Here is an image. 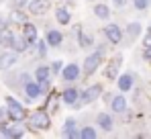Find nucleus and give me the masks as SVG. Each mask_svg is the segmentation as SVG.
I'll return each instance as SVG.
<instances>
[{
    "mask_svg": "<svg viewBox=\"0 0 151 139\" xmlns=\"http://www.w3.org/2000/svg\"><path fill=\"white\" fill-rule=\"evenodd\" d=\"M21 80H23V82H25V84H27V82L31 80V76H29V74H23V76H21Z\"/></svg>",
    "mask_w": 151,
    "mask_h": 139,
    "instance_id": "nucleus-35",
    "label": "nucleus"
},
{
    "mask_svg": "<svg viewBox=\"0 0 151 139\" xmlns=\"http://www.w3.org/2000/svg\"><path fill=\"white\" fill-rule=\"evenodd\" d=\"M143 57H145L147 62H151V45H149V47H145V53H143Z\"/></svg>",
    "mask_w": 151,
    "mask_h": 139,
    "instance_id": "nucleus-31",
    "label": "nucleus"
},
{
    "mask_svg": "<svg viewBox=\"0 0 151 139\" xmlns=\"http://www.w3.org/2000/svg\"><path fill=\"white\" fill-rule=\"evenodd\" d=\"M45 41H47V45L57 47V45H61L63 35H61L59 31H55V29H49V31H47V35H45Z\"/></svg>",
    "mask_w": 151,
    "mask_h": 139,
    "instance_id": "nucleus-10",
    "label": "nucleus"
},
{
    "mask_svg": "<svg viewBox=\"0 0 151 139\" xmlns=\"http://www.w3.org/2000/svg\"><path fill=\"white\" fill-rule=\"evenodd\" d=\"M51 127V119L47 115V111H35L31 117V129H49Z\"/></svg>",
    "mask_w": 151,
    "mask_h": 139,
    "instance_id": "nucleus-2",
    "label": "nucleus"
},
{
    "mask_svg": "<svg viewBox=\"0 0 151 139\" xmlns=\"http://www.w3.org/2000/svg\"><path fill=\"white\" fill-rule=\"evenodd\" d=\"M119 88L127 92V90H131L133 88V76L131 74H125V76H119Z\"/></svg>",
    "mask_w": 151,
    "mask_h": 139,
    "instance_id": "nucleus-16",
    "label": "nucleus"
},
{
    "mask_svg": "<svg viewBox=\"0 0 151 139\" xmlns=\"http://www.w3.org/2000/svg\"><path fill=\"white\" fill-rule=\"evenodd\" d=\"M127 33H129V37H133V39H135V37L141 33V25H139V23H131L129 27H127Z\"/></svg>",
    "mask_w": 151,
    "mask_h": 139,
    "instance_id": "nucleus-21",
    "label": "nucleus"
},
{
    "mask_svg": "<svg viewBox=\"0 0 151 139\" xmlns=\"http://www.w3.org/2000/svg\"><path fill=\"white\" fill-rule=\"evenodd\" d=\"M61 76H63V80H68V82H74L80 78V66L78 64H68L65 68H61Z\"/></svg>",
    "mask_w": 151,
    "mask_h": 139,
    "instance_id": "nucleus-7",
    "label": "nucleus"
},
{
    "mask_svg": "<svg viewBox=\"0 0 151 139\" xmlns=\"http://www.w3.org/2000/svg\"><path fill=\"white\" fill-rule=\"evenodd\" d=\"M17 62H19V55H17L14 51H6V53H2V55H0V68H2V70L12 68Z\"/></svg>",
    "mask_w": 151,
    "mask_h": 139,
    "instance_id": "nucleus-9",
    "label": "nucleus"
},
{
    "mask_svg": "<svg viewBox=\"0 0 151 139\" xmlns=\"http://www.w3.org/2000/svg\"><path fill=\"white\" fill-rule=\"evenodd\" d=\"M12 47H14V51H19V53H23V51H27V47H29V43H27L25 37H12Z\"/></svg>",
    "mask_w": 151,
    "mask_h": 139,
    "instance_id": "nucleus-19",
    "label": "nucleus"
},
{
    "mask_svg": "<svg viewBox=\"0 0 151 139\" xmlns=\"http://www.w3.org/2000/svg\"><path fill=\"white\" fill-rule=\"evenodd\" d=\"M55 19H57L59 25H68L72 21V14H70L65 8H57V10H55Z\"/></svg>",
    "mask_w": 151,
    "mask_h": 139,
    "instance_id": "nucleus-18",
    "label": "nucleus"
},
{
    "mask_svg": "<svg viewBox=\"0 0 151 139\" xmlns=\"http://www.w3.org/2000/svg\"><path fill=\"white\" fill-rule=\"evenodd\" d=\"M51 78V70L47 66H41V68L35 70V80L37 82H45V80H49Z\"/></svg>",
    "mask_w": 151,
    "mask_h": 139,
    "instance_id": "nucleus-17",
    "label": "nucleus"
},
{
    "mask_svg": "<svg viewBox=\"0 0 151 139\" xmlns=\"http://www.w3.org/2000/svg\"><path fill=\"white\" fill-rule=\"evenodd\" d=\"M114 4L116 6H123V4H127V0H114Z\"/></svg>",
    "mask_w": 151,
    "mask_h": 139,
    "instance_id": "nucleus-36",
    "label": "nucleus"
},
{
    "mask_svg": "<svg viewBox=\"0 0 151 139\" xmlns=\"http://www.w3.org/2000/svg\"><path fill=\"white\" fill-rule=\"evenodd\" d=\"M100 57H102V53L96 51V53H92V55H88L84 59V76H90V74L96 72V68L100 66Z\"/></svg>",
    "mask_w": 151,
    "mask_h": 139,
    "instance_id": "nucleus-3",
    "label": "nucleus"
},
{
    "mask_svg": "<svg viewBox=\"0 0 151 139\" xmlns=\"http://www.w3.org/2000/svg\"><path fill=\"white\" fill-rule=\"evenodd\" d=\"M78 41H80V47H88L90 43H92V39H90L88 35H84V33L78 35Z\"/></svg>",
    "mask_w": 151,
    "mask_h": 139,
    "instance_id": "nucleus-24",
    "label": "nucleus"
},
{
    "mask_svg": "<svg viewBox=\"0 0 151 139\" xmlns=\"http://www.w3.org/2000/svg\"><path fill=\"white\" fill-rule=\"evenodd\" d=\"M61 68H63V66H61V62H55V64H53V72H59Z\"/></svg>",
    "mask_w": 151,
    "mask_h": 139,
    "instance_id": "nucleus-33",
    "label": "nucleus"
},
{
    "mask_svg": "<svg viewBox=\"0 0 151 139\" xmlns=\"http://www.w3.org/2000/svg\"><path fill=\"white\" fill-rule=\"evenodd\" d=\"M96 121H98V125H100L104 131H112V117H110V115L100 113V115L96 117Z\"/></svg>",
    "mask_w": 151,
    "mask_h": 139,
    "instance_id": "nucleus-13",
    "label": "nucleus"
},
{
    "mask_svg": "<svg viewBox=\"0 0 151 139\" xmlns=\"http://www.w3.org/2000/svg\"><path fill=\"white\" fill-rule=\"evenodd\" d=\"M94 14H96L98 19H108V17H110V10H108L106 4H98V6L94 8Z\"/></svg>",
    "mask_w": 151,
    "mask_h": 139,
    "instance_id": "nucleus-20",
    "label": "nucleus"
},
{
    "mask_svg": "<svg viewBox=\"0 0 151 139\" xmlns=\"http://www.w3.org/2000/svg\"><path fill=\"white\" fill-rule=\"evenodd\" d=\"M80 137H84V139H94V137H96V131H94L92 127H84V129L80 131Z\"/></svg>",
    "mask_w": 151,
    "mask_h": 139,
    "instance_id": "nucleus-22",
    "label": "nucleus"
},
{
    "mask_svg": "<svg viewBox=\"0 0 151 139\" xmlns=\"http://www.w3.org/2000/svg\"><path fill=\"white\" fill-rule=\"evenodd\" d=\"M25 92H27V96L33 100V98H39L41 94H43V90H41V86H39V82H27L25 84Z\"/></svg>",
    "mask_w": 151,
    "mask_h": 139,
    "instance_id": "nucleus-11",
    "label": "nucleus"
},
{
    "mask_svg": "<svg viewBox=\"0 0 151 139\" xmlns=\"http://www.w3.org/2000/svg\"><path fill=\"white\" fill-rule=\"evenodd\" d=\"M6 119H10V117H8V111H0V125H4Z\"/></svg>",
    "mask_w": 151,
    "mask_h": 139,
    "instance_id": "nucleus-30",
    "label": "nucleus"
},
{
    "mask_svg": "<svg viewBox=\"0 0 151 139\" xmlns=\"http://www.w3.org/2000/svg\"><path fill=\"white\" fill-rule=\"evenodd\" d=\"M23 37L27 39V43L31 45V43H35L37 41V29L33 27L31 23H25V29H23Z\"/></svg>",
    "mask_w": 151,
    "mask_h": 139,
    "instance_id": "nucleus-12",
    "label": "nucleus"
},
{
    "mask_svg": "<svg viewBox=\"0 0 151 139\" xmlns=\"http://www.w3.org/2000/svg\"><path fill=\"white\" fill-rule=\"evenodd\" d=\"M72 129H76V121L74 119H68V121H65V127H63V135H68Z\"/></svg>",
    "mask_w": 151,
    "mask_h": 139,
    "instance_id": "nucleus-25",
    "label": "nucleus"
},
{
    "mask_svg": "<svg viewBox=\"0 0 151 139\" xmlns=\"http://www.w3.org/2000/svg\"><path fill=\"white\" fill-rule=\"evenodd\" d=\"M151 45V29H149V33L145 35V47H149Z\"/></svg>",
    "mask_w": 151,
    "mask_h": 139,
    "instance_id": "nucleus-32",
    "label": "nucleus"
},
{
    "mask_svg": "<svg viewBox=\"0 0 151 139\" xmlns=\"http://www.w3.org/2000/svg\"><path fill=\"white\" fill-rule=\"evenodd\" d=\"M23 135H25V131L21 127H10V137H23Z\"/></svg>",
    "mask_w": 151,
    "mask_h": 139,
    "instance_id": "nucleus-27",
    "label": "nucleus"
},
{
    "mask_svg": "<svg viewBox=\"0 0 151 139\" xmlns=\"http://www.w3.org/2000/svg\"><path fill=\"white\" fill-rule=\"evenodd\" d=\"M133 4H135L139 10H143V8H147V6H149V0H133Z\"/></svg>",
    "mask_w": 151,
    "mask_h": 139,
    "instance_id": "nucleus-28",
    "label": "nucleus"
},
{
    "mask_svg": "<svg viewBox=\"0 0 151 139\" xmlns=\"http://www.w3.org/2000/svg\"><path fill=\"white\" fill-rule=\"evenodd\" d=\"M104 35H106V37H108V41H110V43H114V45H116V43H121V39H123V31H121L116 25H108V27L104 29Z\"/></svg>",
    "mask_w": 151,
    "mask_h": 139,
    "instance_id": "nucleus-8",
    "label": "nucleus"
},
{
    "mask_svg": "<svg viewBox=\"0 0 151 139\" xmlns=\"http://www.w3.org/2000/svg\"><path fill=\"white\" fill-rule=\"evenodd\" d=\"M45 51H47V41H37V53L45 55Z\"/></svg>",
    "mask_w": 151,
    "mask_h": 139,
    "instance_id": "nucleus-26",
    "label": "nucleus"
},
{
    "mask_svg": "<svg viewBox=\"0 0 151 139\" xmlns=\"http://www.w3.org/2000/svg\"><path fill=\"white\" fill-rule=\"evenodd\" d=\"M10 19H12L14 23H25V21H27V17L21 12V10H17V8H14V12H12V17H10Z\"/></svg>",
    "mask_w": 151,
    "mask_h": 139,
    "instance_id": "nucleus-23",
    "label": "nucleus"
},
{
    "mask_svg": "<svg viewBox=\"0 0 151 139\" xmlns=\"http://www.w3.org/2000/svg\"><path fill=\"white\" fill-rule=\"evenodd\" d=\"M10 4H12V8H21V6H25V4H27V0H12Z\"/></svg>",
    "mask_w": 151,
    "mask_h": 139,
    "instance_id": "nucleus-29",
    "label": "nucleus"
},
{
    "mask_svg": "<svg viewBox=\"0 0 151 139\" xmlns=\"http://www.w3.org/2000/svg\"><path fill=\"white\" fill-rule=\"evenodd\" d=\"M78 98H80V92H78L76 88H68L65 92L61 94V100H63L65 104H74Z\"/></svg>",
    "mask_w": 151,
    "mask_h": 139,
    "instance_id": "nucleus-14",
    "label": "nucleus"
},
{
    "mask_svg": "<svg viewBox=\"0 0 151 139\" xmlns=\"http://www.w3.org/2000/svg\"><path fill=\"white\" fill-rule=\"evenodd\" d=\"M49 109H53V111L57 109V100H51V98H49Z\"/></svg>",
    "mask_w": 151,
    "mask_h": 139,
    "instance_id": "nucleus-34",
    "label": "nucleus"
},
{
    "mask_svg": "<svg viewBox=\"0 0 151 139\" xmlns=\"http://www.w3.org/2000/svg\"><path fill=\"white\" fill-rule=\"evenodd\" d=\"M6 104H8V117L12 121H25L27 119V111L23 109V104H19L12 96H6Z\"/></svg>",
    "mask_w": 151,
    "mask_h": 139,
    "instance_id": "nucleus-1",
    "label": "nucleus"
},
{
    "mask_svg": "<svg viewBox=\"0 0 151 139\" xmlns=\"http://www.w3.org/2000/svg\"><path fill=\"white\" fill-rule=\"evenodd\" d=\"M49 8H51V2H49V0H33V2L29 4L31 14H45Z\"/></svg>",
    "mask_w": 151,
    "mask_h": 139,
    "instance_id": "nucleus-6",
    "label": "nucleus"
},
{
    "mask_svg": "<svg viewBox=\"0 0 151 139\" xmlns=\"http://www.w3.org/2000/svg\"><path fill=\"white\" fill-rule=\"evenodd\" d=\"M100 94H102V86H100V84H94V86L86 88L84 92L80 94V98H82V102H84V104H90V102H94Z\"/></svg>",
    "mask_w": 151,
    "mask_h": 139,
    "instance_id": "nucleus-4",
    "label": "nucleus"
},
{
    "mask_svg": "<svg viewBox=\"0 0 151 139\" xmlns=\"http://www.w3.org/2000/svg\"><path fill=\"white\" fill-rule=\"evenodd\" d=\"M121 62H123V59H121V55H116L114 59H110V62H108V66H106V72H104L108 80H116V78H119V70H121Z\"/></svg>",
    "mask_w": 151,
    "mask_h": 139,
    "instance_id": "nucleus-5",
    "label": "nucleus"
},
{
    "mask_svg": "<svg viewBox=\"0 0 151 139\" xmlns=\"http://www.w3.org/2000/svg\"><path fill=\"white\" fill-rule=\"evenodd\" d=\"M112 111L114 113H125L127 111V100H125V96H114L112 98Z\"/></svg>",
    "mask_w": 151,
    "mask_h": 139,
    "instance_id": "nucleus-15",
    "label": "nucleus"
}]
</instances>
